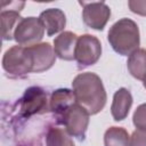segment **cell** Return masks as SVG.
Here are the masks:
<instances>
[{"label": "cell", "instance_id": "cell-1", "mask_svg": "<svg viewBox=\"0 0 146 146\" xmlns=\"http://www.w3.org/2000/svg\"><path fill=\"white\" fill-rule=\"evenodd\" d=\"M75 103L90 115L99 113L106 105L107 95L102 79L92 72L78 74L72 81Z\"/></svg>", "mask_w": 146, "mask_h": 146}, {"label": "cell", "instance_id": "cell-2", "mask_svg": "<svg viewBox=\"0 0 146 146\" xmlns=\"http://www.w3.org/2000/svg\"><path fill=\"white\" fill-rule=\"evenodd\" d=\"M107 40L115 52L121 56H130L139 49L140 36L136 22L130 18H121L115 22L107 34Z\"/></svg>", "mask_w": 146, "mask_h": 146}, {"label": "cell", "instance_id": "cell-3", "mask_svg": "<svg viewBox=\"0 0 146 146\" xmlns=\"http://www.w3.org/2000/svg\"><path fill=\"white\" fill-rule=\"evenodd\" d=\"M2 68L11 79H22L33 73V58L29 47L17 44L6 50L2 57Z\"/></svg>", "mask_w": 146, "mask_h": 146}, {"label": "cell", "instance_id": "cell-4", "mask_svg": "<svg viewBox=\"0 0 146 146\" xmlns=\"http://www.w3.org/2000/svg\"><path fill=\"white\" fill-rule=\"evenodd\" d=\"M89 116L90 114L81 107L79 104H72L60 116L56 119L58 124L65 127V130L79 141H83L86 139L87 129L89 125Z\"/></svg>", "mask_w": 146, "mask_h": 146}, {"label": "cell", "instance_id": "cell-5", "mask_svg": "<svg viewBox=\"0 0 146 146\" xmlns=\"http://www.w3.org/2000/svg\"><path fill=\"white\" fill-rule=\"evenodd\" d=\"M18 114L22 117H30L34 114H43L49 110L47 92L40 87H30L18 100Z\"/></svg>", "mask_w": 146, "mask_h": 146}, {"label": "cell", "instance_id": "cell-6", "mask_svg": "<svg viewBox=\"0 0 146 146\" xmlns=\"http://www.w3.org/2000/svg\"><path fill=\"white\" fill-rule=\"evenodd\" d=\"M44 35V27L39 17H22L14 31V40L23 47L40 43Z\"/></svg>", "mask_w": 146, "mask_h": 146}, {"label": "cell", "instance_id": "cell-7", "mask_svg": "<svg viewBox=\"0 0 146 146\" xmlns=\"http://www.w3.org/2000/svg\"><path fill=\"white\" fill-rule=\"evenodd\" d=\"M102 55V43L99 39L91 34H82L78 39L75 48V60L78 68L83 70L98 62Z\"/></svg>", "mask_w": 146, "mask_h": 146}, {"label": "cell", "instance_id": "cell-8", "mask_svg": "<svg viewBox=\"0 0 146 146\" xmlns=\"http://www.w3.org/2000/svg\"><path fill=\"white\" fill-rule=\"evenodd\" d=\"M82 6V19L94 30L102 31L111 17V8L104 2H79Z\"/></svg>", "mask_w": 146, "mask_h": 146}, {"label": "cell", "instance_id": "cell-9", "mask_svg": "<svg viewBox=\"0 0 146 146\" xmlns=\"http://www.w3.org/2000/svg\"><path fill=\"white\" fill-rule=\"evenodd\" d=\"M33 58V73H41L49 70L56 60L54 47L49 42H41L29 47Z\"/></svg>", "mask_w": 146, "mask_h": 146}, {"label": "cell", "instance_id": "cell-10", "mask_svg": "<svg viewBox=\"0 0 146 146\" xmlns=\"http://www.w3.org/2000/svg\"><path fill=\"white\" fill-rule=\"evenodd\" d=\"M9 6V9L2 8L0 18H1V34L3 40H11L14 39V31L22 19L19 16V11L24 7V2L18 1H9L6 2Z\"/></svg>", "mask_w": 146, "mask_h": 146}, {"label": "cell", "instance_id": "cell-11", "mask_svg": "<svg viewBox=\"0 0 146 146\" xmlns=\"http://www.w3.org/2000/svg\"><path fill=\"white\" fill-rule=\"evenodd\" d=\"M79 36L71 32L64 31L54 40V51L56 57L63 60H73L75 59V48Z\"/></svg>", "mask_w": 146, "mask_h": 146}, {"label": "cell", "instance_id": "cell-12", "mask_svg": "<svg viewBox=\"0 0 146 146\" xmlns=\"http://www.w3.org/2000/svg\"><path fill=\"white\" fill-rule=\"evenodd\" d=\"M39 18L49 36L59 33L66 25V16L59 8H48L41 11Z\"/></svg>", "mask_w": 146, "mask_h": 146}, {"label": "cell", "instance_id": "cell-13", "mask_svg": "<svg viewBox=\"0 0 146 146\" xmlns=\"http://www.w3.org/2000/svg\"><path fill=\"white\" fill-rule=\"evenodd\" d=\"M132 95L127 88H120L114 92L113 102L111 105V114L115 121L124 120L132 105Z\"/></svg>", "mask_w": 146, "mask_h": 146}, {"label": "cell", "instance_id": "cell-14", "mask_svg": "<svg viewBox=\"0 0 146 146\" xmlns=\"http://www.w3.org/2000/svg\"><path fill=\"white\" fill-rule=\"evenodd\" d=\"M74 103L75 98L73 91L67 88H60L51 94L49 99V110L55 114L57 119Z\"/></svg>", "mask_w": 146, "mask_h": 146}, {"label": "cell", "instance_id": "cell-15", "mask_svg": "<svg viewBox=\"0 0 146 146\" xmlns=\"http://www.w3.org/2000/svg\"><path fill=\"white\" fill-rule=\"evenodd\" d=\"M127 67L135 79L146 81V49L139 48L133 51L128 57Z\"/></svg>", "mask_w": 146, "mask_h": 146}, {"label": "cell", "instance_id": "cell-16", "mask_svg": "<svg viewBox=\"0 0 146 146\" xmlns=\"http://www.w3.org/2000/svg\"><path fill=\"white\" fill-rule=\"evenodd\" d=\"M105 146H130V136L122 127H111L104 133Z\"/></svg>", "mask_w": 146, "mask_h": 146}, {"label": "cell", "instance_id": "cell-17", "mask_svg": "<svg viewBox=\"0 0 146 146\" xmlns=\"http://www.w3.org/2000/svg\"><path fill=\"white\" fill-rule=\"evenodd\" d=\"M71 137L65 129L50 127L46 133V146H75Z\"/></svg>", "mask_w": 146, "mask_h": 146}, {"label": "cell", "instance_id": "cell-18", "mask_svg": "<svg viewBox=\"0 0 146 146\" xmlns=\"http://www.w3.org/2000/svg\"><path fill=\"white\" fill-rule=\"evenodd\" d=\"M132 122L137 129H146V103L140 104L133 115H132Z\"/></svg>", "mask_w": 146, "mask_h": 146}, {"label": "cell", "instance_id": "cell-19", "mask_svg": "<svg viewBox=\"0 0 146 146\" xmlns=\"http://www.w3.org/2000/svg\"><path fill=\"white\" fill-rule=\"evenodd\" d=\"M130 146H146V129H136L132 132Z\"/></svg>", "mask_w": 146, "mask_h": 146}, {"label": "cell", "instance_id": "cell-20", "mask_svg": "<svg viewBox=\"0 0 146 146\" xmlns=\"http://www.w3.org/2000/svg\"><path fill=\"white\" fill-rule=\"evenodd\" d=\"M129 9L140 16H146V0H129Z\"/></svg>", "mask_w": 146, "mask_h": 146}, {"label": "cell", "instance_id": "cell-21", "mask_svg": "<svg viewBox=\"0 0 146 146\" xmlns=\"http://www.w3.org/2000/svg\"><path fill=\"white\" fill-rule=\"evenodd\" d=\"M143 84H144V88L146 89V81H144V82H143Z\"/></svg>", "mask_w": 146, "mask_h": 146}]
</instances>
